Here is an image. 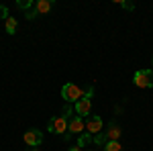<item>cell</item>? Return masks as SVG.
<instances>
[{
	"label": "cell",
	"mask_w": 153,
	"mask_h": 151,
	"mask_svg": "<svg viewBox=\"0 0 153 151\" xmlns=\"http://www.w3.org/2000/svg\"><path fill=\"white\" fill-rule=\"evenodd\" d=\"M133 84L137 88H153V70H137L133 74Z\"/></svg>",
	"instance_id": "1"
},
{
	"label": "cell",
	"mask_w": 153,
	"mask_h": 151,
	"mask_svg": "<svg viewBox=\"0 0 153 151\" xmlns=\"http://www.w3.org/2000/svg\"><path fill=\"white\" fill-rule=\"evenodd\" d=\"M84 96V92H82V88L80 86H76V84H63V88H61V98L65 100V102H78L80 98Z\"/></svg>",
	"instance_id": "2"
},
{
	"label": "cell",
	"mask_w": 153,
	"mask_h": 151,
	"mask_svg": "<svg viewBox=\"0 0 153 151\" xmlns=\"http://www.w3.org/2000/svg\"><path fill=\"white\" fill-rule=\"evenodd\" d=\"M47 131H49V133H53V135H65V133H68V118H63L61 115L49 118Z\"/></svg>",
	"instance_id": "3"
},
{
	"label": "cell",
	"mask_w": 153,
	"mask_h": 151,
	"mask_svg": "<svg viewBox=\"0 0 153 151\" xmlns=\"http://www.w3.org/2000/svg\"><path fill=\"white\" fill-rule=\"evenodd\" d=\"M68 133L70 135H82V133H86V121H84L82 116L74 115L68 121Z\"/></svg>",
	"instance_id": "4"
},
{
	"label": "cell",
	"mask_w": 153,
	"mask_h": 151,
	"mask_svg": "<svg viewBox=\"0 0 153 151\" xmlns=\"http://www.w3.org/2000/svg\"><path fill=\"white\" fill-rule=\"evenodd\" d=\"M23 141L29 147H39V145L43 143V133H41L39 129H29V131H25Z\"/></svg>",
	"instance_id": "5"
},
{
	"label": "cell",
	"mask_w": 153,
	"mask_h": 151,
	"mask_svg": "<svg viewBox=\"0 0 153 151\" xmlns=\"http://www.w3.org/2000/svg\"><path fill=\"white\" fill-rule=\"evenodd\" d=\"M102 127H104V123H102V118H100L98 115L88 116V121H86V133L98 135V133H102Z\"/></svg>",
	"instance_id": "6"
},
{
	"label": "cell",
	"mask_w": 153,
	"mask_h": 151,
	"mask_svg": "<svg viewBox=\"0 0 153 151\" xmlns=\"http://www.w3.org/2000/svg\"><path fill=\"white\" fill-rule=\"evenodd\" d=\"M90 110H92V100L80 98V100L74 104V112H76L78 116H82V118H86V116L90 115Z\"/></svg>",
	"instance_id": "7"
},
{
	"label": "cell",
	"mask_w": 153,
	"mask_h": 151,
	"mask_svg": "<svg viewBox=\"0 0 153 151\" xmlns=\"http://www.w3.org/2000/svg\"><path fill=\"white\" fill-rule=\"evenodd\" d=\"M102 135H104L106 143H108V141H118V139H120V135H123V129L118 127L117 123H110V125H108V129H106V131H102Z\"/></svg>",
	"instance_id": "8"
},
{
	"label": "cell",
	"mask_w": 153,
	"mask_h": 151,
	"mask_svg": "<svg viewBox=\"0 0 153 151\" xmlns=\"http://www.w3.org/2000/svg\"><path fill=\"white\" fill-rule=\"evenodd\" d=\"M33 8L37 10V14H47V12L53 8V2H51V0H37Z\"/></svg>",
	"instance_id": "9"
},
{
	"label": "cell",
	"mask_w": 153,
	"mask_h": 151,
	"mask_svg": "<svg viewBox=\"0 0 153 151\" xmlns=\"http://www.w3.org/2000/svg\"><path fill=\"white\" fill-rule=\"evenodd\" d=\"M4 27H6V33H8V35H16V29H19V21H16L14 16H8V19L4 21Z\"/></svg>",
	"instance_id": "10"
},
{
	"label": "cell",
	"mask_w": 153,
	"mask_h": 151,
	"mask_svg": "<svg viewBox=\"0 0 153 151\" xmlns=\"http://www.w3.org/2000/svg\"><path fill=\"white\" fill-rule=\"evenodd\" d=\"M31 6H35L33 0H19V2H16V8H21V10H25V12L29 10Z\"/></svg>",
	"instance_id": "11"
},
{
	"label": "cell",
	"mask_w": 153,
	"mask_h": 151,
	"mask_svg": "<svg viewBox=\"0 0 153 151\" xmlns=\"http://www.w3.org/2000/svg\"><path fill=\"white\" fill-rule=\"evenodd\" d=\"M90 141H94V137H92L90 133H82V135L78 137V145L84 147V145H86V143H90Z\"/></svg>",
	"instance_id": "12"
},
{
	"label": "cell",
	"mask_w": 153,
	"mask_h": 151,
	"mask_svg": "<svg viewBox=\"0 0 153 151\" xmlns=\"http://www.w3.org/2000/svg\"><path fill=\"white\" fill-rule=\"evenodd\" d=\"M104 151H123V147H120L118 141H108L104 145Z\"/></svg>",
	"instance_id": "13"
},
{
	"label": "cell",
	"mask_w": 153,
	"mask_h": 151,
	"mask_svg": "<svg viewBox=\"0 0 153 151\" xmlns=\"http://www.w3.org/2000/svg\"><path fill=\"white\" fill-rule=\"evenodd\" d=\"M117 4H120L125 10H133V8H135V4H133V2H125V0H117Z\"/></svg>",
	"instance_id": "14"
},
{
	"label": "cell",
	"mask_w": 153,
	"mask_h": 151,
	"mask_svg": "<svg viewBox=\"0 0 153 151\" xmlns=\"http://www.w3.org/2000/svg\"><path fill=\"white\" fill-rule=\"evenodd\" d=\"M37 16H39V14H37L35 8H33V10H27V12H25V19H27V21H33V19H37Z\"/></svg>",
	"instance_id": "15"
},
{
	"label": "cell",
	"mask_w": 153,
	"mask_h": 151,
	"mask_svg": "<svg viewBox=\"0 0 153 151\" xmlns=\"http://www.w3.org/2000/svg\"><path fill=\"white\" fill-rule=\"evenodd\" d=\"M8 16H10V14H8V8H6L4 4H0V19H4V21H6Z\"/></svg>",
	"instance_id": "16"
},
{
	"label": "cell",
	"mask_w": 153,
	"mask_h": 151,
	"mask_svg": "<svg viewBox=\"0 0 153 151\" xmlns=\"http://www.w3.org/2000/svg\"><path fill=\"white\" fill-rule=\"evenodd\" d=\"M61 116H63V118H68V121H70L71 116H74V115H71V106H65V108H63V115H61Z\"/></svg>",
	"instance_id": "17"
},
{
	"label": "cell",
	"mask_w": 153,
	"mask_h": 151,
	"mask_svg": "<svg viewBox=\"0 0 153 151\" xmlns=\"http://www.w3.org/2000/svg\"><path fill=\"white\" fill-rule=\"evenodd\" d=\"M70 151H82V147H80V145L76 143V145H71V147H70Z\"/></svg>",
	"instance_id": "18"
},
{
	"label": "cell",
	"mask_w": 153,
	"mask_h": 151,
	"mask_svg": "<svg viewBox=\"0 0 153 151\" xmlns=\"http://www.w3.org/2000/svg\"><path fill=\"white\" fill-rule=\"evenodd\" d=\"M31 151H39V147H31Z\"/></svg>",
	"instance_id": "19"
},
{
	"label": "cell",
	"mask_w": 153,
	"mask_h": 151,
	"mask_svg": "<svg viewBox=\"0 0 153 151\" xmlns=\"http://www.w3.org/2000/svg\"><path fill=\"white\" fill-rule=\"evenodd\" d=\"M151 65H153V59H151Z\"/></svg>",
	"instance_id": "20"
}]
</instances>
